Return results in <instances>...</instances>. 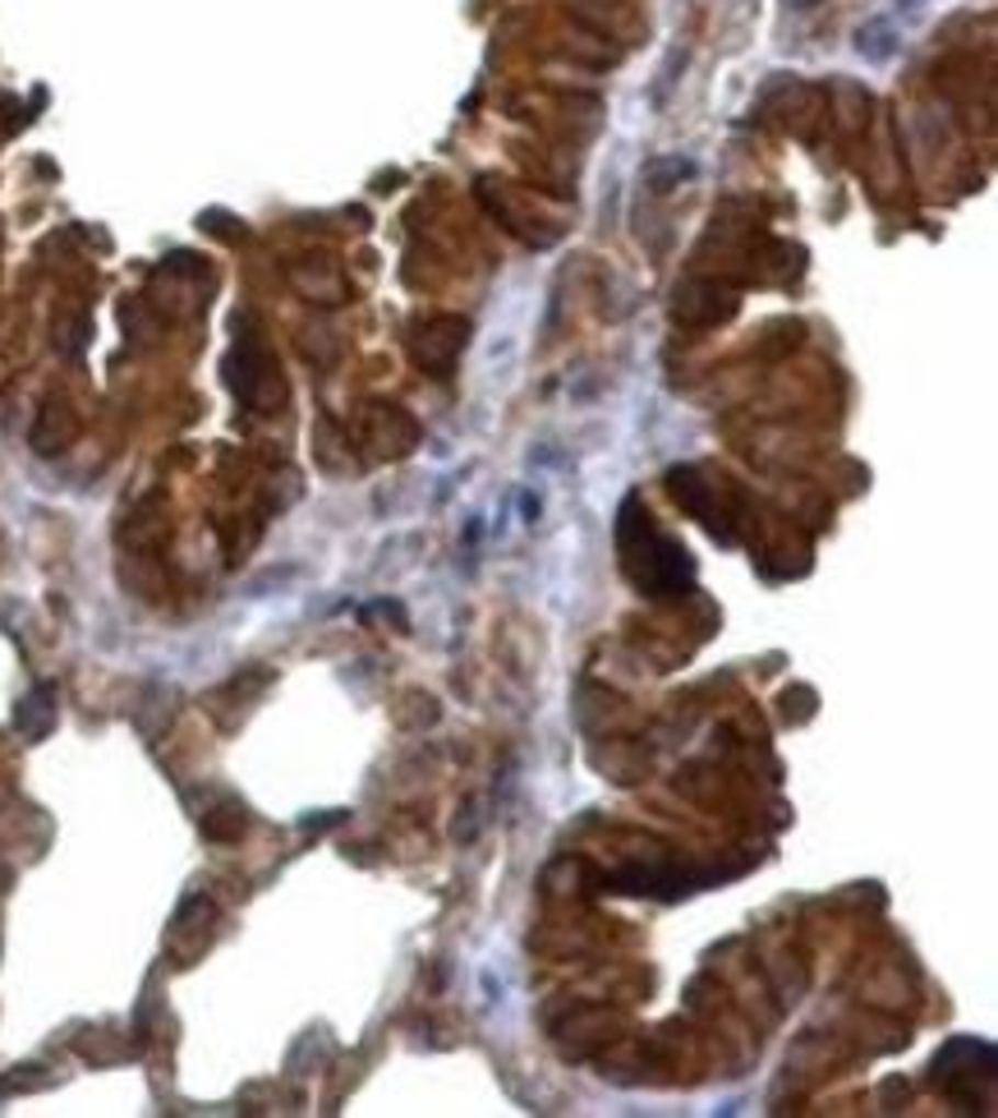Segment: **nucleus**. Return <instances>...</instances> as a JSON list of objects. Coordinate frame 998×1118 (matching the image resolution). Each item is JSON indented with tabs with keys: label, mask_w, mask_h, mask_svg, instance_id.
<instances>
[{
	"label": "nucleus",
	"mask_w": 998,
	"mask_h": 1118,
	"mask_svg": "<svg viewBox=\"0 0 998 1118\" xmlns=\"http://www.w3.org/2000/svg\"><path fill=\"white\" fill-rule=\"evenodd\" d=\"M52 700H56V691H52V686H42V691H33L29 700L19 704L14 723H19V732H23V736H42L46 727L56 723V704H52Z\"/></svg>",
	"instance_id": "nucleus-1"
}]
</instances>
